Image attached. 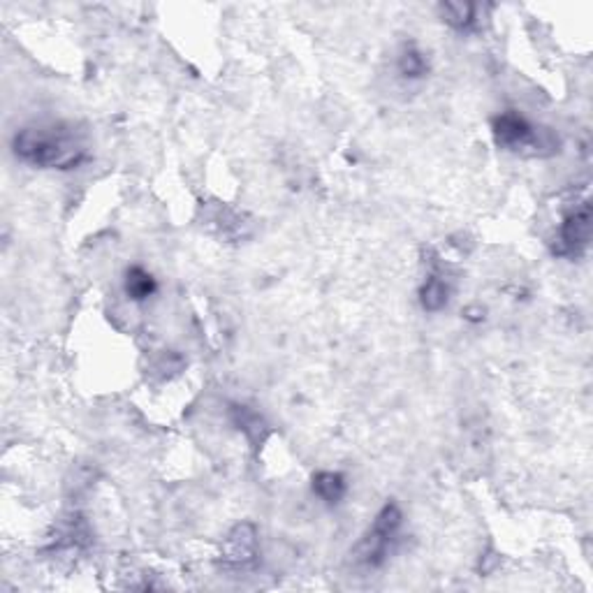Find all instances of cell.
Wrapping results in <instances>:
<instances>
[{
  "label": "cell",
  "mask_w": 593,
  "mask_h": 593,
  "mask_svg": "<svg viewBox=\"0 0 593 593\" xmlns=\"http://www.w3.org/2000/svg\"><path fill=\"white\" fill-rule=\"evenodd\" d=\"M17 158L44 170H72L86 160V147L75 125L52 124L19 130L12 141Z\"/></svg>",
  "instance_id": "1"
},
{
  "label": "cell",
  "mask_w": 593,
  "mask_h": 593,
  "mask_svg": "<svg viewBox=\"0 0 593 593\" xmlns=\"http://www.w3.org/2000/svg\"><path fill=\"white\" fill-rule=\"evenodd\" d=\"M493 140L508 151H531L533 156H549L558 151V137L549 128H535L522 114L503 112L492 121Z\"/></svg>",
  "instance_id": "2"
},
{
  "label": "cell",
  "mask_w": 593,
  "mask_h": 593,
  "mask_svg": "<svg viewBox=\"0 0 593 593\" xmlns=\"http://www.w3.org/2000/svg\"><path fill=\"white\" fill-rule=\"evenodd\" d=\"M401 510L394 503H388L378 512V517L373 519V526L366 531V535L355 547V561L366 568H378L382 561L388 558L389 547H392L394 538L401 529Z\"/></svg>",
  "instance_id": "3"
},
{
  "label": "cell",
  "mask_w": 593,
  "mask_h": 593,
  "mask_svg": "<svg viewBox=\"0 0 593 593\" xmlns=\"http://www.w3.org/2000/svg\"><path fill=\"white\" fill-rule=\"evenodd\" d=\"M591 239V204L581 202L575 212H570L558 228V236L554 241V252L561 258H577L587 251Z\"/></svg>",
  "instance_id": "4"
},
{
  "label": "cell",
  "mask_w": 593,
  "mask_h": 593,
  "mask_svg": "<svg viewBox=\"0 0 593 593\" xmlns=\"http://www.w3.org/2000/svg\"><path fill=\"white\" fill-rule=\"evenodd\" d=\"M220 558L228 568H248L258 558V531L248 522L236 524L223 542Z\"/></svg>",
  "instance_id": "5"
},
{
  "label": "cell",
  "mask_w": 593,
  "mask_h": 593,
  "mask_svg": "<svg viewBox=\"0 0 593 593\" xmlns=\"http://www.w3.org/2000/svg\"><path fill=\"white\" fill-rule=\"evenodd\" d=\"M229 420H232V424H235L236 429L246 434V438L252 443V445L265 443L267 422L262 420L260 413H255L252 408H248V405L232 404L229 405Z\"/></svg>",
  "instance_id": "6"
},
{
  "label": "cell",
  "mask_w": 593,
  "mask_h": 593,
  "mask_svg": "<svg viewBox=\"0 0 593 593\" xmlns=\"http://www.w3.org/2000/svg\"><path fill=\"white\" fill-rule=\"evenodd\" d=\"M313 492H316L317 499H323L325 503H339L348 492L346 477H343L341 473H334V470H320V473L313 476Z\"/></svg>",
  "instance_id": "7"
},
{
  "label": "cell",
  "mask_w": 593,
  "mask_h": 593,
  "mask_svg": "<svg viewBox=\"0 0 593 593\" xmlns=\"http://www.w3.org/2000/svg\"><path fill=\"white\" fill-rule=\"evenodd\" d=\"M156 290H158L156 278H153L147 269H141V267H130L128 274H125V294H128L130 300L144 301L148 300Z\"/></svg>",
  "instance_id": "8"
},
{
  "label": "cell",
  "mask_w": 593,
  "mask_h": 593,
  "mask_svg": "<svg viewBox=\"0 0 593 593\" xmlns=\"http://www.w3.org/2000/svg\"><path fill=\"white\" fill-rule=\"evenodd\" d=\"M447 300H450V288L441 276H431L420 290V304H422L424 311H441V309H445Z\"/></svg>",
  "instance_id": "9"
},
{
  "label": "cell",
  "mask_w": 593,
  "mask_h": 593,
  "mask_svg": "<svg viewBox=\"0 0 593 593\" xmlns=\"http://www.w3.org/2000/svg\"><path fill=\"white\" fill-rule=\"evenodd\" d=\"M438 10L447 24L457 30H466L476 24V5L470 3H443Z\"/></svg>",
  "instance_id": "10"
},
{
  "label": "cell",
  "mask_w": 593,
  "mask_h": 593,
  "mask_svg": "<svg viewBox=\"0 0 593 593\" xmlns=\"http://www.w3.org/2000/svg\"><path fill=\"white\" fill-rule=\"evenodd\" d=\"M397 70L405 79H420V76L427 75L429 70V63L422 56V52H417L415 47H405L399 53V60H397Z\"/></svg>",
  "instance_id": "11"
}]
</instances>
